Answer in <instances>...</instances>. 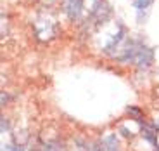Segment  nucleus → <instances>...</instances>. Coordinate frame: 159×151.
I'll use <instances>...</instances> for the list:
<instances>
[{"instance_id":"obj_2","label":"nucleus","mask_w":159,"mask_h":151,"mask_svg":"<svg viewBox=\"0 0 159 151\" xmlns=\"http://www.w3.org/2000/svg\"><path fill=\"white\" fill-rule=\"evenodd\" d=\"M133 5H135V9H139V11H142V9H149L152 5V0H135Z\"/></svg>"},{"instance_id":"obj_1","label":"nucleus","mask_w":159,"mask_h":151,"mask_svg":"<svg viewBox=\"0 0 159 151\" xmlns=\"http://www.w3.org/2000/svg\"><path fill=\"white\" fill-rule=\"evenodd\" d=\"M66 2V11H68V16L71 19H75L80 14V9H81V0H64Z\"/></svg>"},{"instance_id":"obj_3","label":"nucleus","mask_w":159,"mask_h":151,"mask_svg":"<svg viewBox=\"0 0 159 151\" xmlns=\"http://www.w3.org/2000/svg\"><path fill=\"white\" fill-rule=\"evenodd\" d=\"M47 151H57V149H56V148H54V146H50V148H48Z\"/></svg>"}]
</instances>
